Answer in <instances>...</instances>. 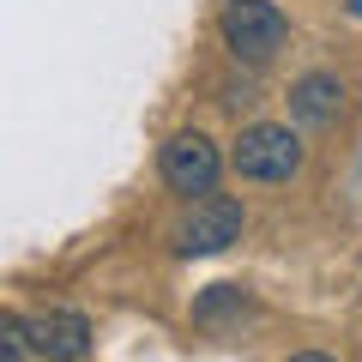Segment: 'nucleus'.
<instances>
[{"label":"nucleus","instance_id":"1","mask_svg":"<svg viewBox=\"0 0 362 362\" xmlns=\"http://www.w3.org/2000/svg\"><path fill=\"white\" fill-rule=\"evenodd\" d=\"M308 163V139L296 121H247L230 139V169L254 187H290Z\"/></svg>","mask_w":362,"mask_h":362},{"label":"nucleus","instance_id":"2","mask_svg":"<svg viewBox=\"0 0 362 362\" xmlns=\"http://www.w3.org/2000/svg\"><path fill=\"white\" fill-rule=\"evenodd\" d=\"M218 42L230 49L235 66H272L290 49V18L278 0H223L218 6Z\"/></svg>","mask_w":362,"mask_h":362},{"label":"nucleus","instance_id":"3","mask_svg":"<svg viewBox=\"0 0 362 362\" xmlns=\"http://www.w3.org/2000/svg\"><path fill=\"white\" fill-rule=\"evenodd\" d=\"M242 235H247V206L235 194H206L181 206V218L169 223L163 242L175 259H211V254H230Z\"/></svg>","mask_w":362,"mask_h":362},{"label":"nucleus","instance_id":"4","mask_svg":"<svg viewBox=\"0 0 362 362\" xmlns=\"http://www.w3.org/2000/svg\"><path fill=\"white\" fill-rule=\"evenodd\" d=\"M223 169H230V151H223L206 127H175L163 145H157V181H163L181 206L218 194Z\"/></svg>","mask_w":362,"mask_h":362},{"label":"nucleus","instance_id":"5","mask_svg":"<svg viewBox=\"0 0 362 362\" xmlns=\"http://www.w3.org/2000/svg\"><path fill=\"white\" fill-rule=\"evenodd\" d=\"M284 103H290V121H296L302 133H332L338 121H344L350 85L332 73V66H308V73H296V78H290Z\"/></svg>","mask_w":362,"mask_h":362},{"label":"nucleus","instance_id":"6","mask_svg":"<svg viewBox=\"0 0 362 362\" xmlns=\"http://www.w3.org/2000/svg\"><path fill=\"white\" fill-rule=\"evenodd\" d=\"M25 332H30L37 362H85L97 350V326L78 308H37L25 314Z\"/></svg>","mask_w":362,"mask_h":362},{"label":"nucleus","instance_id":"7","mask_svg":"<svg viewBox=\"0 0 362 362\" xmlns=\"http://www.w3.org/2000/svg\"><path fill=\"white\" fill-rule=\"evenodd\" d=\"M259 320V296L247 284H206L194 296V326L199 332H242Z\"/></svg>","mask_w":362,"mask_h":362},{"label":"nucleus","instance_id":"8","mask_svg":"<svg viewBox=\"0 0 362 362\" xmlns=\"http://www.w3.org/2000/svg\"><path fill=\"white\" fill-rule=\"evenodd\" d=\"M218 109H230V115H247V109L259 103V85H254V73H223L218 78V97H211Z\"/></svg>","mask_w":362,"mask_h":362},{"label":"nucleus","instance_id":"9","mask_svg":"<svg viewBox=\"0 0 362 362\" xmlns=\"http://www.w3.org/2000/svg\"><path fill=\"white\" fill-rule=\"evenodd\" d=\"M0 362H37L30 332H25V314H0Z\"/></svg>","mask_w":362,"mask_h":362},{"label":"nucleus","instance_id":"10","mask_svg":"<svg viewBox=\"0 0 362 362\" xmlns=\"http://www.w3.org/2000/svg\"><path fill=\"white\" fill-rule=\"evenodd\" d=\"M290 362H332V356H326V350H296Z\"/></svg>","mask_w":362,"mask_h":362}]
</instances>
